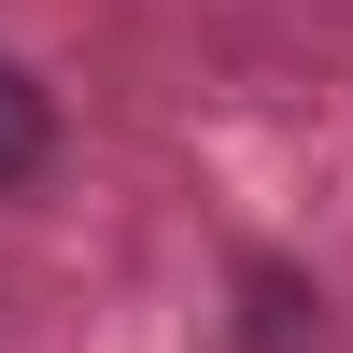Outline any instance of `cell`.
Masks as SVG:
<instances>
[{
    "mask_svg": "<svg viewBox=\"0 0 353 353\" xmlns=\"http://www.w3.org/2000/svg\"><path fill=\"white\" fill-rule=\"evenodd\" d=\"M43 156H57V99L0 57V184H43Z\"/></svg>",
    "mask_w": 353,
    "mask_h": 353,
    "instance_id": "obj_1",
    "label": "cell"
},
{
    "mask_svg": "<svg viewBox=\"0 0 353 353\" xmlns=\"http://www.w3.org/2000/svg\"><path fill=\"white\" fill-rule=\"evenodd\" d=\"M311 325H325V297H297L283 269H254V339H269V353H297Z\"/></svg>",
    "mask_w": 353,
    "mask_h": 353,
    "instance_id": "obj_2",
    "label": "cell"
}]
</instances>
